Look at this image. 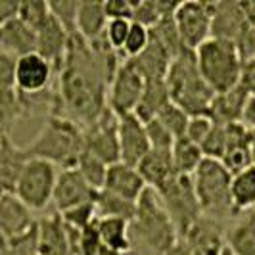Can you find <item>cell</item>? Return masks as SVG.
<instances>
[{"label":"cell","mask_w":255,"mask_h":255,"mask_svg":"<svg viewBox=\"0 0 255 255\" xmlns=\"http://www.w3.org/2000/svg\"><path fill=\"white\" fill-rule=\"evenodd\" d=\"M130 23L128 19H108V25H106V31H104V38L106 42L114 48L115 52L123 50V44L127 40L128 29H130Z\"/></svg>","instance_id":"obj_42"},{"label":"cell","mask_w":255,"mask_h":255,"mask_svg":"<svg viewBox=\"0 0 255 255\" xmlns=\"http://www.w3.org/2000/svg\"><path fill=\"white\" fill-rule=\"evenodd\" d=\"M108 15L104 2H79L77 6V35L85 42H96L104 37Z\"/></svg>","instance_id":"obj_25"},{"label":"cell","mask_w":255,"mask_h":255,"mask_svg":"<svg viewBox=\"0 0 255 255\" xmlns=\"http://www.w3.org/2000/svg\"><path fill=\"white\" fill-rule=\"evenodd\" d=\"M221 255H232V254H230V250H229V248H225V252H223V254H221Z\"/></svg>","instance_id":"obj_53"},{"label":"cell","mask_w":255,"mask_h":255,"mask_svg":"<svg viewBox=\"0 0 255 255\" xmlns=\"http://www.w3.org/2000/svg\"><path fill=\"white\" fill-rule=\"evenodd\" d=\"M132 4L128 0H108L104 2V10L108 19H128L132 21Z\"/></svg>","instance_id":"obj_45"},{"label":"cell","mask_w":255,"mask_h":255,"mask_svg":"<svg viewBox=\"0 0 255 255\" xmlns=\"http://www.w3.org/2000/svg\"><path fill=\"white\" fill-rule=\"evenodd\" d=\"M248 100H250V94L240 85H236L234 89L213 96V102L209 106L207 117L217 125L242 123L244 110H246Z\"/></svg>","instance_id":"obj_21"},{"label":"cell","mask_w":255,"mask_h":255,"mask_svg":"<svg viewBox=\"0 0 255 255\" xmlns=\"http://www.w3.org/2000/svg\"><path fill=\"white\" fill-rule=\"evenodd\" d=\"M194 56L204 81L215 94L227 92L240 85L244 60L234 42L209 37L194 50Z\"/></svg>","instance_id":"obj_5"},{"label":"cell","mask_w":255,"mask_h":255,"mask_svg":"<svg viewBox=\"0 0 255 255\" xmlns=\"http://www.w3.org/2000/svg\"><path fill=\"white\" fill-rule=\"evenodd\" d=\"M144 127H146V134H148V142H150V150H173L175 138L157 119L144 123Z\"/></svg>","instance_id":"obj_41"},{"label":"cell","mask_w":255,"mask_h":255,"mask_svg":"<svg viewBox=\"0 0 255 255\" xmlns=\"http://www.w3.org/2000/svg\"><path fill=\"white\" fill-rule=\"evenodd\" d=\"M96 194L98 192L90 188L89 182L81 177V173L75 167L60 169L56 186H54V194H52V204L56 207V213H64L77 205L94 204Z\"/></svg>","instance_id":"obj_13"},{"label":"cell","mask_w":255,"mask_h":255,"mask_svg":"<svg viewBox=\"0 0 255 255\" xmlns=\"http://www.w3.org/2000/svg\"><path fill=\"white\" fill-rule=\"evenodd\" d=\"M248 21L240 2L219 0L211 2V37L236 42V38L248 29Z\"/></svg>","instance_id":"obj_18"},{"label":"cell","mask_w":255,"mask_h":255,"mask_svg":"<svg viewBox=\"0 0 255 255\" xmlns=\"http://www.w3.org/2000/svg\"><path fill=\"white\" fill-rule=\"evenodd\" d=\"M180 242L184 244L188 255H221L227 248L221 221L204 215L192 225Z\"/></svg>","instance_id":"obj_15"},{"label":"cell","mask_w":255,"mask_h":255,"mask_svg":"<svg viewBox=\"0 0 255 255\" xmlns=\"http://www.w3.org/2000/svg\"><path fill=\"white\" fill-rule=\"evenodd\" d=\"M17 6H19V2L0 0V25H4L6 21H10L12 17L17 15Z\"/></svg>","instance_id":"obj_47"},{"label":"cell","mask_w":255,"mask_h":255,"mask_svg":"<svg viewBox=\"0 0 255 255\" xmlns=\"http://www.w3.org/2000/svg\"><path fill=\"white\" fill-rule=\"evenodd\" d=\"M60 169L44 159H25L13 184V194L31 211H42L52 204Z\"/></svg>","instance_id":"obj_7"},{"label":"cell","mask_w":255,"mask_h":255,"mask_svg":"<svg viewBox=\"0 0 255 255\" xmlns=\"http://www.w3.org/2000/svg\"><path fill=\"white\" fill-rule=\"evenodd\" d=\"M254 60H255V56H254Z\"/></svg>","instance_id":"obj_55"},{"label":"cell","mask_w":255,"mask_h":255,"mask_svg":"<svg viewBox=\"0 0 255 255\" xmlns=\"http://www.w3.org/2000/svg\"><path fill=\"white\" fill-rule=\"evenodd\" d=\"M200 150L204 153V157L209 159H221L223 153L227 150V125H217L213 123V127L209 130V134L205 136V140L200 144Z\"/></svg>","instance_id":"obj_38"},{"label":"cell","mask_w":255,"mask_h":255,"mask_svg":"<svg viewBox=\"0 0 255 255\" xmlns=\"http://www.w3.org/2000/svg\"><path fill=\"white\" fill-rule=\"evenodd\" d=\"M128 255H169L180 242L179 232L152 188L136 202L134 217L128 221Z\"/></svg>","instance_id":"obj_2"},{"label":"cell","mask_w":255,"mask_h":255,"mask_svg":"<svg viewBox=\"0 0 255 255\" xmlns=\"http://www.w3.org/2000/svg\"><path fill=\"white\" fill-rule=\"evenodd\" d=\"M240 87H242L252 98H255V60L244 62L242 73H240Z\"/></svg>","instance_id":"obj_46"},{"label":"cell","mask_w":255,"mask_h":255,"mask_svg":"<svg viewBox=\"0 0 255 255\" xmlns=\"http://www.w3.org/2000/svg\"><path fill=\"white\" fill-rule=\"evenodd\" d=\"M130 62L138 69V73L144 77V81H153V79H165L173 58L150 35V42H148L146 50L142 52V54H138L136 58H130Z\"/></svg>","instance_id":"obj_24"},{"label":"cell","mask_w":255,"mask_h":255,"mask_svg":"<svg viewBox=\"0 0 255 255\" xmlns=\"http://www.w3.org/2000/svg\"><path fill=\"white\" fill-rule=\"evenodd\" d=\"M179 2L171 0H142L132 4V23L146 27L148 31L153 29L163 17L173 15Z\"/></svg>","instance_id":"obj_30"},{"label":"cell","mask_w":255,"mask_h":255,"mask_svg":"<svg viewBox=\"0 0 255 255\" xmlns=\"http://www.w3.org/2000/svg\"><path fill=\"white\" fill-rule=\"evenodd\" d=\"M163 127L173 134V138L177 140L180 136L186 134V128H188V121H190V115L186 112H182L177 104L173 102H167L163 106V110L157 114L155 117Z\"/></svg>","instance_id":"obj_35"},{"label":"cell","mask_w":255,"mask_h":255,"mask_svg":"<svg viewBox=\"0 0 255 255\" xmlns=\"http://www.w3.org/2000/svg\"><path fill=\"white\" fill-rule=\"evenodd\" d=\"M230 200L234 215L240 217L255 209V167H250L230 180Z\"/></svg>","instance_id":"obj_27"},{"label":"cell","mask_w":255,"mask_h":255,"mask_svg":"<svg viewBox=\"0 0 255 255\" xmlns=\"http://www.w3.org/2000/svg\"><path fill=\"white\" fill-rule=\"evenodd\" d=\"M123 56L106 38L85 42L69 38V48L56 75V104L50 115H62L81 128L92 125L108 110V87Z\"/></svg>","instance_id":"obj_1"},{"label":"cell","mask_w":255,"mask_h":255,"mask_svg":"<svg viewBox=\"0 0 255 255\" xmlns=\"http://www.w3.org/2000/svg\"><path fill=\"white\" fill-rule=\"evenodd\" d=\"M225 244L232 255H255V215L252 211L225 232Z\"/></svg>","instance_id":"obj_28"},{"label":"cell","mask_w":255,"mask_h":255,"mask_svg":"<svg viewBox=\"0 0 255 255\" xmlns=\"http://www.w3.org/2000/svg\"><path fill=\"white\" fill-rule=\"evenodd\" d=\"M37 255H73L69 234L60 213L37 221Z\"/></svg>","instance_id":"obj_20"},{"label":"cell","mask_w":255,"mask_h":255,"mask_svg":"<svg viewBox=\"0 0 255 255\" xmlns=\"http://www.w3.org/2000/svg\"><path fill=\"white\" fill-rule=\"evenodd\" d=\"M146 188L148 186H146V182L140 177L136 167H130L127 163H121V161L108 167V175H106L102 190L112 192L123 200L136 204L142 194L146 192Z\"/></svg>","instance_id":"obj_19"},{"label":"cell","mask_w":255,"mask_h":255,"mask_svg":"<svg viewBox=\"0 0 255 255\" xmlns=\"http://www.w3.org/2000/svg\"><path fill=\"white\" fill-rule=\"evenodd\" d=\"M171 102L169 92H167L165 79H153L144 83V92L140 96V102L134 110V115L142 123H148L157 117V114L163 110V106Z\"/></svg>","instance_id":"obj_26"},{"label":"cell","mask_w":255,"mask_h":255,"mask_svg":"<svg viewBox=\"0 0 255 255\" xmlns=\"http://www.w3.org/2000/svg\"><path fill=\"white\" fill-rule=\"evenodd\" d=\"M150 42V31L146 27L138 25V23H130V29H128L127 40L123 44V50H121V56L125 60H130V58H136L138 54L146 50Z\"/></svg>","instance_id":"obj_40"},{"label":"cell","mask_w":255,"mask_h":255,"mask_svg":"<svg viewBox=\"0 0 255 255\" xmlns=\"http://www.w3.org/2000/svg\"><path fill=\"white\" fill-rule=\"evenodd\" d=\"M117 140H119V159H121V163H127L130 167L138 165L142 157L150 152L146 127L134 114L119 117Z\"/></svg>","instance_id":"obj_14"},{"label":"cell","mask_w":255,"mask_h":255,"mask_svg":"<svg viewBox=\"0 0 255 255\" xmlns=\"http://www.w3.org/2000/svg\"><path fill=\"white\" fill-rule=\"evenodd\" d=\"M171 155H173L175 173L177 175H186V177H192L194 171L204 161V153L200 150V146L188 140L186 136H180L175 140Z\"/></svg>","instance_id":"obj_31"},{"label":"cell","mask_w":255,"mask_h":255,"mask_svg":"<svg viewBox=\"0 0 255 255\" xmlns=\"http://www.w3.org/2000/svg\"><path fill=\"white\" fill-rule=\"evenodd\" d=\"M77 0H56L48 2L50 13L58 19V23L64 27L69 38L77 37Z\"/></svg>","instance_id":"obj_36"},{"label":"cell","mask_w":255,"mask_h":255,"mask_svg":"<svg viewBox=\"0 0 255 255\" xmlns=\"http://www.w3.org/2000/svg\"><path fill=\"white\" fill-rule=\"evenodd\" d=\"M136 169L146 182V186L152 188L153 192L161 190L167 182L177 175L175 167H173L171 150H150L142 157Z\"/></svg>","instance_id":"obj_23"},{"label":"cell","mask_w":255,"mask_h":255,"mask_svg":"<svg viewBox=\"0 0 255 255\" xmlns=\"http://www.w3.org/2000/svg\"><path fill=\"white\" fill-rule=\"evenodd\" d=\"M15 60L17 58L6 52H0V90H15V83H13Z\"/></svg>","instance_id":"obj_44"},{"label":"cell","mask_w":255,"mask_h":255,"mask_svg":"<svg viewBox=\"0 0 255 255\" xmlns=\"http://www.w3.org/2000/svg\"><path fill=\"white\" fill-rule=\"evenodd\" d=\"M83 150V128L62 115H48L40 132L21 148V153L23 159H44L58 169H71Z\"/></svg>","instance_id":"obj_3"},{"label":"cell","mask_w":255,"mask_h":255,"mask_svg":"<svg viewBox=\"0 0 255 255\" xmlns=\"http://www.w3.org/2000/svg\"><path fill=\"white\" fill-rule=\"evenodd\" d=\"M98 255H125V254H117V252H112V250H108V248H100V252H98Z\"/></svg>","instance_id":"obj_52"},{"label":"cell","mask_w":255,"mask_h":255,"mask_svg":"<svg viewBox=\"0 0 255 255\" xmlns=\"http://www.w3.org/2000/svg\"><path fill=\"white\" fill-rule=\"evenodd\" d=\"M179 31L180 42L186 50H196L211 37V2L204 0H184L179 2L173 13Z\"/></svg>","instance_id":"obj_9"},{"label":"cell","mask_w":255,"mask_h":255,"mask_svg":"<svg viewBox=\"0 0 255 255\" xmlns=\"http://www.w3.org/2000/svg\"><path fill=\"white\" fill-rule=\"evenodd\" d=\"M242 123L248 128L255 130V98L250 96V100L246 104V110H244V117H242Z\"/></svg>","instance_id":"obj_48"},{"label":"cell","mask_w":255,"mask_h":255,"mask_svg":"<svg viewBox=\"0 0 255 255\" xmlns=\"http://www.w3.org/2000/svg\"><path fill=\"white\" fill-rule=\"evenodd\" d=\"M150 35H152V38H155V40H157V42L171 54L173 60H175L182 50H186V48L182 46V42H180L179 31H177V25H175L173 15L163 17L153 29H150Z\"/></svg>","instance_id":"obj_33"},{"label":"cell","mask_w":255,"mask_h":255,"mask_svg":"<svg viewBox=\"0 0 255 255\" xmlns=\"http://www.w3.org/2000/svg\"><path fill=\"white\" fill-rule=\"evenodd\" d=\"M119 117L108 108L92 125L83 128V152L94 155L106 165H114L119 159V140H117Z\"/></svg>","instance_id":"obj_11"},{"label":"cell","mask_w":255,"mask_h":255,"mask_svg":"<svg viewBox=\"0 0 255 255\" xmlns=\"http://www.w3.org/2000/svg\"><path fill=\"white\" fill-rule=\"evenodd\" d=\"M159 202L167 211L169 219L173 221L175 229L179 232V238L190 230V227L202 217L200 205L194 194V184L192 177L186 175H175L173 179L167 182L161 190L155 192Z\"/></svg>","instance_id":"obj_8"},{"label":"cell","mask_w":255,"mask_h":255,"mask_svg":"<svg viewBox=\"0 0 255 255\" xmlns=\"http://www.w3.org/2000/svg\"><path fill=\"white\" fill-rule=\"evenodd\" d=\"M169 255H188V252H186V248H184V244L182 242H179L177 244V248L171 252Z\"/></svg>","instance_id":"obj_51"},{"label":"cell","mask_w":255,"mask_h":255,"mask_svg":"<svg viewBox=\"0 0 255 255\" xmlns=\"http://www.w3.org/2000/svg\"><path fill=\"white\" fill-rule=\"evenodd\" d=\"M48 15H50L48 2H42V0H25V2H19L17 6V17L33 31H37L48 19Z\"/></svg>","instance_id":"obj_37"},{"label":"cell","mask_w":255,"mask_h":255,"mask_svg":"<svg viewBox=\"0 0 255 255\" xmlns=\"http://www.w3.org/2000/svg\"><path fill=\"white\" fill-rule=\"evenodd\" d=\"M94 209H96V217L98 219L117 217L130 221L134 217L136 204L123 200V198H119V196H115L108 190H100L96 194V200H94Z\"/></svg>","instance_id":"obj_32"},{"label":"cell","mask_w":255,"mask_h":255,"mask_svg":"<svg viewBox=\"0 0 255 255\" xmlns=\"http://www.w3.org/2000/svg\"><path fill=\"white\" fill-rule=\"evenodd\" d=\"M75 169L81 173V177L89 182L90 188H94L96 192H100L104 188L106 175H108V165L102 163L100 159H96L94 155L83 152L79 161H77Z\"/></svg>","instance_id":"obj_34"},{"label":"cell","mask_w":255,"mask_h":255,"mask_svg":"<svg viewBox=\"0 0 255 255\" xmlns=\"http://www.w3.org/2000/svg\"><path fill=\"white\" fill-rule=\"evenodd\" d=\"M96 225H98V232H100V240L102 246L117 252V254L128 255L130 252V242H128V221L117 217H96Z\"/></svg>","instance_id":"obj_29"},{"label":"cell","mask_w":255,"mask_h":255,"mask_svg":"<svg viewBox=\"0 0 255 255\" xmlns=\"http://www.w3.org/2000/svg\"><path fill=\"white\" fill-rule=\"evenodd\" d=\"M242 12L246 15V21L250 27H255V0H248V2H240Z\"/></svg>","instance_id":"obj_49"},{"label":"cell","mask_w":255,"mask_h":255,"mask_svg":"<svg viewBox=\"0 0 255 255\" xmlns=\"http://www.w3.org/2000/svg\"><path fill=\"white\" fill-rule=\"evenodd\" d=\"M60 217L67 229L83 230L96 221V209H94V204H83L60 213Z\"/></svg>","instance_id":"obj_39"},{"label":"cell","mask_w":255,"mask_h":255,"mask_svg":"<svg viewBox=\"0 0 255 255\" xmlns=\"http://www.w3.org/2000/svg\"><path fill=\"white\" fill-rule=\"evenodd\" d=\"M252 213H254V215H255V209H254V211H252Z\"/></svg>","instance_id":"obj_54"},{"label":"cell","mask_w":255,"mask_h":255,"mask_svg":"<svg viewBox=\"0 0 255 255\" xmlns=\"http://www.w3.org/2000/svg\"><path fill=\"white\" fill-rule=\"evenodd\" d=\"M37 227L33 211L17 200L13 192L0 194V236L6 244L25 236Z\"/></svg>","instance_id":"obj_16"},{"label":"cell","mask_w":255,"mask_h":255,"mask_svg":"<svg viewBox=\"0 0 255 255\" xmlns=\"http://www.w3.org/2000/svg\"><path fill=\"white\" fill-rule=\"evenodd\" d=\"M230 180L232 175L217 159L204 157L200 167L194 171V194L204 217L215 221L236 217L230 200Z\"/></svg>","instance_id":"obj_6"},{"label":"cell","mask_w":255,"mask_h":255,"mask_svg":"<svg viewBox=\"0 0 255 255\" xmlns=\"http://www.w3.org/2000/svg\"><path fill=\"white\" fill-rule=\"evenodd\" d=\"M165 85L171 102L177 104L182 112L190 117L207 115L215 92L204 81L192 50H182L171 62Z\"/></svg>","instance_id":"obj_4"},{"label":"cell","mask_w":255,"mask_h":255,"mask_svg":"<svg viewBox=\"0 0 255 255\" xmlns=\"http://www.w3.org/2000/svg\"><path fill=\"white\" fill-rule=\"evenodd\" d=\"M0 52H6L13 58L37 52V35L27 27L17 15L0 25Z\"/></svg>","instance_id":"obj_22"},{"label":"cell","mask_w":255,"mask_h":255,"mask_svg":"<svg viewBox=\"0 0 255 255\" xmlns=\"http://www.w3.org/2000/svg\"><path fill=\"white\" fill-rule=\"evenodd\" d=\"M37 35V54H40L46 62H50L56 75L60 67L64 65V60L69 48V35L54 15H48V19L35 31Z\"/></svg>","instance_id":"obj_17"},{"label":"cell","mask_w":255,"mask_h":255,"mask_svg":"<svg viewBox=\"0 0 255 255\" xmlns=\"http://www.w3.org/2000/svg\"><path fill=\"white\" fill-rule=\"evenodd\" d=\"M250 150H252V161L255 167V130L250 128Z\"/></svg>","instance_id":"obj_50"},{"label":"cell","mask_w":255,"mask_h":255,"mask_svg":"<svg viewBox=\"0 0 255 255\" xmlns=\"http://www.w3.org/2000/svg\"><path fill=\"white\" fill-rule=\"evenodd\" d=\"M56 71L50 62H46L40 54L31 52L15 60V92L19 94H38L54 87Z\"/></svg>","instance_id":"obj_12"},{"label":"cell","mask_w":255,"mask_h":255,"mask_svg":"<svg viewBox=\"0 0 255 255\" xmlns=\"http://www.w3.org/2000/svg\"><path fill=\"white\" fill-rule=\"evenodd\" d=\"M213 127V121L207 115H198V117H190L188 121V128H186V138L192 140L194 144H202L205 140V136L209 134V130Z\"/></svg>","instance_id":"obj_43"},{"label":"cell","mask_w":255,"mask_h":255,"mask_svg":"<svg viewBox=\"0 0 255 255\" xmlns=\"http://www.w3.org/2000/svg\"><path fill=\"white\" fill-rule=\"evenodd\" d=\"M144 77L138 73L132 62L123 58L108 87V108L117 117L134 114L144 92Z\"/></svg>","instance_id":"obj_10"}]
</instances>
